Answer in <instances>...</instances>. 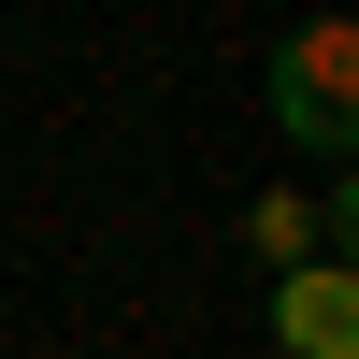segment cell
<instances>
[{"label":"cell","instance_id":"obj_1","mask_svg":"<svg viewBox=\"0 0 359 359\" xmlns=\"http://www.w3.org/2000/svg\"><path fill=\"white\" fill-rule=\"evenodd\" d=\"M273 130L302 144V158H345L359 144V29L345 15H316V29L273 43Z\"/></svg>","mask_w":359,"mask_h":359},{"label":"cell","instance_id":"obj_2","mask_svg":"<svg viewBox=\"0 0 359 359\" xmlns=\"http://www.w3.org/2000/svg\"><path fill=\"white\" fill-rule=\"evenodd\" d=\"M273 345L287 359H359V273H345V259L273 273Z\"/></svg>","mask_w":359,"mask_h":359},{"label":"cell","instance_id":"obj_3","mask_svg":"<svg viewBox=\"0 0 359 359\" xmlns=\"http://www.w3.org/2000/svg\"><path fill=\"white\" fill-rule=\"evenodd\" d=\"M345 230H359V201H345V187H331V201H287V187H273V201L245 216V245H259V273H302V259H331Z\"/></svg>","mask_w":359,"mask_h":359}]
</instances>
